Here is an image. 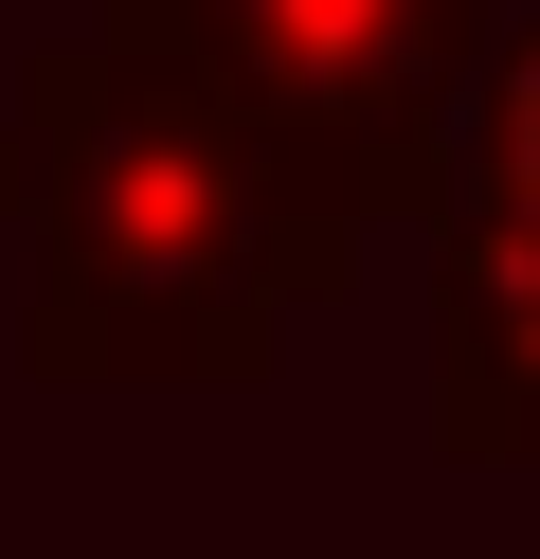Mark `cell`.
Returning <instances> with one entry per match:
<instances>
[{
	"label": "cell",
	"instance_id": "6da1fadb",
	"mask_svg": "<svg viewBox=\"0 0 540 559\" xmlns=\"http://www.w3.org/2000/svg\"><path fill=\"white\" fill-rule=\"evenodd\" d=\"M487 235L540 271V37H523V73H504V127H487Z\"/></svg>",
	"mask_w": 540,
	"mask_h": 559
}]
</instances>
